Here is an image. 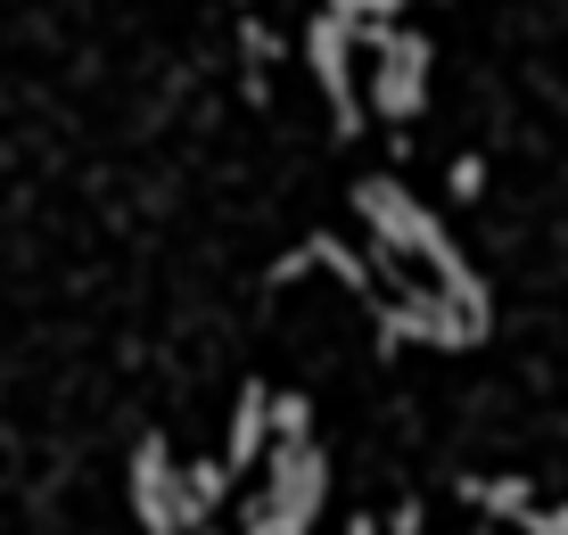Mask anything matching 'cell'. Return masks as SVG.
Segmentation results:
<instances>
[{"label": "cell", "instance_id": "1", "mask_svg": "<svg viewBox=\"0 0 568 535\" xmlns=\"http://www.w3.org/2000/svg\"><path fill=\"white\" fill-rule=\"evenodd\" d=\"M404 9V0H329V17H338V26H346V17H396Z\"/></svg>", "mask_w": 568, "mask_h": 535}]
</instances>
